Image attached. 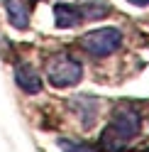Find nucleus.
Returning a JSON list of instances; mask_svg holds the SVG:
<instances>
[{"mask_svg": "<svg viewBox=\"0 0 149 152\" xmlns=\"http://www.w3.org/2000/svg\"><path fill=\"white\" fill-rule=\"evenodd\" d=\"M139 128H142L139 113L132 106H117L110 118V125L100 135V147L105 152H122L127 142L139 135Z\"/></svg>", "mask_w": 149, "mask_h": 152, "instance_id": "f257e3e1", "label": "nucleus"}, {"mask_svg": "<svg viewBox=\"0 0 149 152\" xmlns=\"http://www.w3.org/2000/svg\"><path fill=\"white\" fill-rule=\"evenodd\" d=\"M81 79H83V66L71 54H59L46 64V81L51 86H56V88L76 86Z\"/></svg>", "mask_w": 149, "mask_h": 152, "instance_id": "f03ea898", "label": "nucleus"}, {"mask_svg": "<svg viewBox=\"0 0 149 152\" xmlns=\"http://www.w3.org/2000/svg\"><path fill=\"white\" fill-rule=\"evenodd\" d=\"M81 47L86 49L90 56H110L113 52H117L122 47V32L117 27H100V30H93L88 34L81 37Z\"/></svg>", "mask_w": 149, "mask_h": 152, "instance_id": "7ed1b4c3", "label": "nucleus"}, {"mask_svg": "<svg viewBox=\"0 0 149 152\" xmlns=\"http://www.w3.org/2000/svg\"><path fill=\"white\" fill-rule=\"evenodd\" d=\"M15 83L25 93H30V96H34V93L42 91V79H39V74L34 71L32 64H20L15 69Z\"/></svg>", "mask_w": 149, "mask_h": 152, "instance_id": "20e7f679", "label": "nucleus"}, {"mask_svg": "<svg viewBox=\"0 0 149 152\" xmlns=\"http://www.w3.org/2000/svg\"><path fill=\"white\" fill-rule=\"evenodd\" d=\"M54 22L61 30H69V27H76L83 22V15H81V7L78 5H66V3H59L54 5Z\"/></svg>", "mask_w": 149, "mask_h": 152, "instance_id": "39448f33", "label": "nucleus"}, {"mask_svg": "<svg viewBox=\"0 0 149 152\" xmlns=\"http://www.w3.org/2000/svg\"><path fill=\"white\" fill-rule=\"evenodd\" d=\"M5 10H7V17H10L12 27L27 30V25H30V7L22 0H5Z\"/></svg>", "mask_w": 149, "mask_h": 152, "instance_id": "423d86ee", "label": "nucleus"}, {"mask_svg": "<svg viewBox=\"0 0 149 152\" xmlns=\"http://www.w3.org/2000/svg\"><path fill=\"white\" fill-rule=\"evenodd\" d=\"M81 15H83V22H95V20H103V17L110 15V5L105 0H86L81 3Z\"/></svg>", "mask_w": 149, "mask_h": 152, "instance_id": "0eeeda50", "label": "nucleus"}, {"mask_svg": "<svg viewBox=\"0 0 149 152\" xmlns=\"http://www.w3.org/2000/svg\"><path fill=\"white\" fill-rule=\"evenodd\" d=\"M59 147H61V152H95L83 142H71V140H59Z\"/></svg>", "mask_w": 149, "mask_h": 152, "instance_id": "6e6552de", "label": "nucleus"}, {"mask_svg": "<svg viewBox=\"0 0 149 152\" xmlns=\"http://www.w3.org/2000/svg\"><path fill=\"white\" fill-rule=\"evenodd\" d=\"M127 3H132V5H137V7H147L149 0H127Z\"/></svg>", "mask_w": 149, "mask_h": 152, "instance_id": "1a4fd4ad", "label": "nucleus"}]
</instances>
